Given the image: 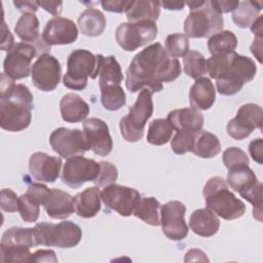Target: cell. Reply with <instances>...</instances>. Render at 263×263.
Masks as SVG:
<instances>
[{"label": "cell", "instance_id": "cell-22", "mask_svg": "<svg viewBox=\"0 0 263 263\" xmlns=\"http://www.w3.org/2000/svg\"><path fill=\"white\" fill-rule=\"evenodd\" d=\"M168 121L173 124L175 130L199 132L203 126V115L194 108L176 109L168 113Z\"/></svg>", "mask_w": 263, "mask_h": 263}, {"label": "cell", "instance_id": "cell-23", "mask_svg": "<svg viewBox=\"0 0 263 263\" xmlns=\"http://www.w3.org/2000/svg\"><path fill=\"white\" fill-rule=\"evenodd\" d=\"M189 226L195 234L202 237H211L218 232L220 220L210 209H198L191 214Z\"/></svg>", "mask_w": 263, "mask_h": 263}, {"label": "cell", "instance_id": "cell-2", "mask_svg": "<svg viewBox=\"0 0 263 263\" xmlns=\"http://www.w3.org/2000/svg\"><path fill=\"white\" fill-rule=\"evenodd\" d=\"M206 72L211 78L216 79L219 93L233 96L242 88L245 83L254 79L257 67L251 58L231 51L209 58Z\"/></svg>", "mask_w": 263, "mask_h": 263}, {"label": "cell", "instance_id": "cell-25", "mask_svg": "<svg viewBox=\"0 0 263 263\" xmlns=\"http://www.w3.org/2000/svg\"><path fill=\"white\" fill-rule=\"evenodd\" d=\"M76 214L81 218H92L101 210V191L99 187H89L74 197Z\"/></svg>", "mask_w": 263, "mask_h": 263}, {"label": "cell", "instance_id": "cell-18", "mask_svg": "<svg viewBox=\"0 0 263 263\" xmlns=\"http://www.w3.org/2000/svg\"><path fill=\"white\" fill-rule=\"evenodd\" d=\"M41 37L48 46L71 44L78 37V29L73 21L54 16L46 23Z\"/></svg>", "mask_w": 263, "mask_h": 263}, {"label": "cell", "instance_id": "cell-28", "mask_svg": "<svg viewBox=\"0 0 263 263\" xmlns=\"http://www.w3.org/2000/svg\"><path fill=\"white\" fill-rule=\"evenodd\" d=\"M78 26L83 35L97 37L100 36L106 28V17L99 9L89 7L80 13Z\"/></svg>", "mask_w": 263, "mask_h": 263}, {"label": "cell", "instance_id": "cell-33", "mask_svg": "<svg viewBox=\"0 0 263 263\" xmlns=\"http://www.w3.org/2000/svg\"><path fill=\"white\" fill-rule=\"evenodd\" d=\"M14 33L16 36L27 43H35L39 40V21L34 13H23L17 20Z\"/></svg>", "mask_w": 263, "mask_h": 263}, {"label": "cell", "instance_id": "cell-17", "mask_svg": "<svg viewBox=\"0 0 263 263\" xmlns=\"http://www.w3.org/2000/svg\"><path fill=\"white\" fill-rule=\"evenodd\" d=\"M83 134L88 146L95 154L107 156L113 148V141L107 123L96 117L86 119L83 122Z\"/></svg>", "mask_w": 263, "mask_h": 263}, {"label": "cell", "instance_id": "cell-13", "mask_svg": "<svg viewBox=\"0 0 263 263\" xmlns=\"http://www.w3.org/2000/svg\"><path fill=\"white\" fill-rule=\"evenodd\" d=\"M141 197L136 189L118 184L106 186L101 191V199L106 208L117 212L122 217H128L134 213Z\"/></svg>", "mask_w": 263, "mask_h": 263}, {"label": "cell", "instance_id": "cell-29", "mask_svg": "<svg viewBox=\"0 0 263 263\" xmlns=\"http://www.w3.org/2000/svg\"><path fill=\"white\" fill-rule=\"evenodd\" d=\"M0 247L31 249L35 246L33 228L11 227L7 229L1 238Z\"/></svg>", "mask_w": 263, "mask_h": 263}, {"label": "cell", "instance_id": "cell-34", "mask_svg": "<svg viewBox=\"0 0 263 263\" xmlns=\"http://www.w3.org/2000/svg\"><path fill=\"white\" fill-rule=\"evenodd\" d=\"M262 2L260 1H242L236 9L233 10L232 20L239 28H248L260 15Z\"/></svg>", "mask_w": 263, "mask_h": 263}, {"label": "cell", "instance_id": "cell-12", "mask_svg": "<svg viewBox=\"0 0 263 263\" xmlns=\"http://www.w3.org/2000/svg\"><path fill=\"white\" fill-rule=\"evenodd\" d=\"M49 143L54 152L67 159L83 155L89 150L83 132L78 128L59 127L51 133Z\"/></svg>", "mask_w": 263, "mask_h": 263}, {"label": "cell", "instance_id": "cell-5", "mask_svg": "<svg viewBox=\"0 0 263 263\" xmlns=\"http://www.w3.org/2000/svg\"><path fill=\"white\" fill-rule=\"evenodd\" d=\"M101 54L95 55L86 49L73 50L67 61V71L64 75V85L70 89L83 90L87 78H97L100 71Z\"/></svg>", "mask_w": 263, "mask_h": 263}, {"label": "cell", "instance_id": "cell-46", "mask_svg": "<svg viewBox=\"0 0 263 263\" xmlns=\"http://www.w3.org/2000/svg\"><path fill=\"white\" fill-rule=\"evenodd\" d=\"M129 4H130V1H122V0L101 1V5L105 10L110 12H116V13H121L125 11Z\"/></svg>", "mask_w": 263, "mask_h": 263}, {"label": "cell", "instance_id": "cell-24", "mask_svg": "<svg viewBox=\"0 0 263 263\" xmlns=\"http://www.w3.org/2000/svg\"><path fill=\"white\" fill-rule=\"evenodd\" d=\"M60 111L64 121L75 123L87 117L89 114V106L78 95L69 92L61 99Z\"/></svg>", "mask_w": 263, "mask_h": 263}, {"label": "cell", "instance_id": "cell-51", "mask_svg": "<svg viewBox=\"0 0 263 263\" xmlns=\"http://www.w3.org/2000/svg\"><path fill=\"white\" fill-rule=\"evenodd\" d=\"M14 6L17 10L24 13H34L38 10V2L37 1H13Z\"/></svg>", "mask_w": 263, "mask_h": 263}, {"label": "cell", "instance_id": "cell-31", "mask_svg": "<svg viewBox=\"0 0 263 263\" xmlns=\"http://www.w3.org/2000/svg\"><path fill=\"white\" fill-rule=\"evenodd\" d=\"M99 76L100 88L111 84H120L122 82V71L119 63L114 55L104 57L103 54H101Z\"/></svg>", "mask_w": 263, "mask_h": 263}, {"label": "cell", "instance_id": "cell-3", "mask_svg": "<svg viewBox=\"0 0 263 263\" xmlns=\"http://www.w3.org/2000/svg\"><path fill=\"white\" fill-rule=\"evenodd\" d=\"M33 95L24 84H15L4 72L0 82V126L8 132L26 129L32 120Z\"/></svg>", "mask_w": 263, "mask_h": 263}, {"label": "cell", "instance_id": "cell-6", "mask_svg": "<svg viewBox=\"0 0 263 263\" xmlns=\"http://www.w3.org/2000/svg\"><path fill=\"white\" fill-rule=\"evenodd\" d=\"M33 233L35 246L58 247L61 249L76 247L82 238L81 228L71 221L58 224L37 223L33 228Z\"/></svg>", "mask_w": 263, "mask_h": 263}, {"label": "cell", "instance_id": "cell-35", "mask_svg": "<svg viewBox=\"0 0 263 263\" xmlns=\"http://www.w3.org/2000/svg\"><path fill=\"white\" fill-rule=\"evenodd\" d=\"M175 128L167 118H157L150 122L147 134V142L152 145H164L172 140Z\"/></svg>", "mask_w": 263, "mask_h": 263}, {"label": "cell", "instance_id": "cell-1", "mask_svg": "<svg viewBox=\"0 0 263 263\" xmlns=\"http://www.w3.org/2000/svg\"><path fill=\"white\" fill-rule=\"evenodd\" d=\"M182 72L178 59L171 58L159 43L138 52L126 70L125 86L130 92L148 88L152 93L162 90L163 82L176 80Z\"/></svg>", "mask_w": 263, "mask_h": 263}, {"label": "cell", "instance_id": "cell-52", "mask_svg": "<svg viewBox=\"0 0 263 263\" xmlns=\"http://www.w3.org/2000/svg\"><path fill=\"white\" fill-rule=\"evenodd\" d=\"M251 52L257 58L258 62L262 63V38L255 37L254 42L251 45Z\"/></svg>", "mask_w": 263, "mask_h": 263}, {"label": "cell", "instance_id": "cell-11", "mask_svg": "<svg viewBox=\"0 0 263 263\" xmlns=\"http://www.w3.org/2000/svg\"><path fill=\"white\" fill-rule=\"evenodd\" d=\"M99 173L100 162L78 155L67 159L63 167L61 180L71 188H79L85 182H93Z\"/></svg>", "mask_w": 263, "mask_h": 263}, {"label": "cell", "instance_id": "cell-27", "mask_svg": "<svg viewBox=\"0 0 263 263\" xmlns=\"http://www.w3.org/2000/svg\"><path fill=\"white\" fill-rule=\"evenodd\" d=\"M258 179L253 170L247 165H238L228 170L227 183L236 192L242 196L258 184Z\"/></svg>", "mask_w": 263, "mask_h": 263}, {"label": "cell", "instance_id": "cell-55", "mask_svg": "<svg viewBox=\"0 0 263 263\" xmlns=\"http://www.w3.org/2000/svg\"><path fill=\"white\" fill-rule=\"evenodd\" d=\"M205 1H188V2H185V4H187L190 8V10H193V9H197L199 7H201L203 4H204Z\"/></svg>", "mask_w": 263, "mask_h": 263}, {"label": "cell", "instance_id": "cell-10", "mask_svg": "<svg viewBox=\"0 0 263 263\" xmlns=\"http://www.w3.org/2000/svg\"><path fill=\"white\" fill-rule=\"evenodd\" d=\"M39 54L36 46L27 42L15 43L6 53L3 62L4 73L13 80L23 79L31 72V62Z\"/></svg>", "mask_w": 263, "mask_h": 263}, {"label": "cell", "instance_id": "cell-48", "mask_svg": "<svg viewBox=\"0 0 263 263\" xmlns=\"http://www.w3.org/2000/svg\"><path fill=\"white\" fill-rule=\"evenodd\" d=\"M31 262H58L55 253L52 250H38L31 256Z\"/></svg>", "mask_w": 263, "mask_h": 263}, {"label": "cell", "instance_id": "cell-7", "mask_svg": "<svg viewBox=\"0 0 263 263\" xmlns=\"http://www.w3.org/2000/svg\"><path fill=\"white\" fill-rule=\"evenodd\" d=\"M153 113L152 92L143 88L135 104L129 108L128 113L119 121V128L122 138L129 143L140 141L145 132V125Z\"/></svg>", "mask_w": 263, "mask_h": 263}, {"label": "cell", "instance_id": "cell-50", "mask_svg": "<svg viewBox=\"0 0 263 263\" xmlns=\"http://www.w3.org/2000/svg\"><path fill=\"white\" fill-rule=\"evenodd\" d=\"M14 39L9 29L6 27L5 22H2V37H1V50H9L14 45Z\"/></svg>", "mask_w": 263, "mask_h": 263}, {"label": "cell", "instance_id": "cell-49", "mask_svg": "<svg viewBox=\"0 0 263 263\" xmlns=\"http://www.w3.org/2000/svg\"><path fill=\"white\" fill-rule=\"evenodd\" d=\"M38 5L41 6L45 11L51 13L54 16H59L62 12L63 2L61 1H37Z\"/></svg>", "mask_w": 263, "mask_h": 263}, {"label": "cell", "instance_id": "cell-38", "mask_svg": "<svg viewBox=\"0 0 263 263\" xmlns=\"http://www.w3.org/2000/svg\"><path fill=\"white\" fill-rule=\"evenodd\" d=\"M183 66L185 73L193 79L200 78L206 73V61L197 50L188 51L183 58Z\"/></svg>", "mask_w": 263, "mask_h": 263}, {"label": "cell", "instance_id": "cell-4", "mask_svg": "<svg viewBox=\"0 0 263 263\" xmlns=\"http://www.w3.org/2000/svg\"><path fill=\"white\" fill-rule=\"evenodd\" d=\"M205 205L225 220H235L246 213L245 203L228 188L222 177L210 178L202 190Z\"/></svg>", "mask_w": 263, "mask_h": 263}, {"label": "cell", "instance_id": "cell-32", "mask_svg": "<svg viewBox=\"0 0 263 263\" xmlns=\"http://www.w3.org/2000/svg\"><path fill=\"white\" fill-rule=\"evenodd\" d=\"M160 202L155 197H141L133 213L134 216L151 226L160 225Z\"/></svg>", "mask_w": 263, "mask_h": 263}, {"label": "cell", "instance_id": "cell-42", "mask_svg": "<svg viewBox=\"0 0 263 263\" xmlns=\"http://www.w3.org/2000/svg\"><path fill=\"white\" fill-rule=\"evenodd\" d=\"M117 177L118 171L113 163L108 161H101L100 173L97 179L93 181V183L98 187H106L111 184H114V182L117 180Z\"/></svg>", "mask_w": 263, "mask_h": 263}, {"label": "cell", "instance_id": "cell-21", "mask_svg": "<svg viewBox=\"0 0 263 263\" xmlns=\"http://www.w3.org/2000/svg\"><path fill=\"white\" fill-rule=\"evenodd\" d=\"M216 89L213 82L206 77L195 80L189 90V102L196 110H209L215 103Z\"/></svg>", "mask_w": 263, "mask_h": 263}, {"label": "cell", "instance_id": "cell-16", "mask_svg": "<svg viewBox=\"0 0 263 263\" xmlns=\"http://www.w3.org/2000/svg\"><path fill=\"white\" fill-rule=\"evenodd\" d=\"M62 67L57 58L43 53L32 65L31 77L33 84L42 91H51L60 83Z\"/></svg>", "mask_w": 263, "mask_h": 263}, {"label": "cell", "instance_id": "cell-40", "mask_svg": "<svg viewBox=\"0 0 263 263\" xmlns=\"http://www.w3.org/2000/svg\"><path fill=\"white\" fill-rule=\"evenodd\" d=\"M198 132H185L177 130L173 140L171 141V147L174 153L183 155L187 152H191L194 141Z\"/></svg>", "mask_w": 263, "mask_h": 263}, {"label": "cell", "instance_id": "cell-44", "mask_svg": "<svg viewBox=\"0 0 263 263\" xmlns=\"http://www.w3.org/2000/svg\"><path fill=\"white\" fill-rule=\"evenodd\" d=\"M0 205L4 212H18V196L11 189L4 188L0 192Z\"/></svg>", "mask_w": 263, "mask_h": 263}, {"label": "cell", "instance_id": "cell-54", "mask_svg": "<svg viewBox=\"0 0 263 263\" xmlns=\"http://www.w3.org/2000/svg\"><path fill=\"white\" fill-rule=\"evenodd\" d=\"M160 6L168 10H182L185 6V2L183 1H162L160 2Z\"/></svg>", "mask_w": 263, "mask_h": 263}, {"label": "cell", "instance_id": "cell-53", "mask_svg": "<svg viewBox=\"0 0 263 263\" xmlns=\"http://www.w3.org/2000/svg\"><path fill=\"white\" fill-rule=\"evenodd\" d=\"M262 21H263V15H259L250 26L252 33L255 35V37L262 38V33H263V26H262Z\"/></svg>", "mask_w": 263, "mask_h": 263}, {"label": "cell", "instance_id": "cell-37", "mask_svg": "<svg viewBox=\"0 0 263 263\" xmlns=\"http://www.w3.org/2000/svg\"><path fill=\"white\" fill-rule=\"evenodd\" d=\"M101 102L105 109L109 111H117L126 103L125 92L120 84L104 86L101 88Z\"/></svg>", "mask_w": 263, "mask_h": 263}, {"label": "cell", "instance_id": "cell-14", "mask_svg": "<svg viewBox=\"0 0 263 263\" xmlns=\"http://www.w3.org/2000/svg\"><path fill=\"white\" fill-rule=\"evenodd\" d=\"M262 108L259 105L245 104L239 107L236 116L227 123V134L234 140L241 141L248 138L254 129L262 127Z\"/></svg>", "mask_w": 263, "mask_h": 263}, {"label": "cell", "instance_id": "cell-47", "mask_svg": "<svg viewBox=\"0 0 263 263\" xmlns=\"http://www.w3.org/2000/svg\"><path fill=\"white\" fill-rule=\"evenodd\" d=\"M249 152L256 162L259 164L263 163V141L261 138L253 140L250 143Z\"/></svg>", "mask_w": 263, "mask_h": 263}, {"label": "cell", "instance_id": "cell-36", "mask_svg": "<svg viewBox=\"0 0 263 263\" xmlns=\"http://www.w3.org/2000/svg\"><path fill=\"white\" fill-rule=\"evenodd\" d=\"M236 46L237 38L233 32L228 30H222L211 36L208 40V48L212 55L225 54L234 51Z\"/></svg>", "mask_w": 263, "mask_h": 263}, {"label": "cell", "instance_id": "cell-43", "mask_svg": "<svg viewBox=\"0 0 263 263\" xmlns=\"http://www.w3.org/2000/svg\"><path fill=\"white\" fill-rule=\"evenodd\" d=\"M223 163L228 170H230L238 165H249L250 159L247 153L240 148L230 147L223 152Z\"/></svg>", "mask_w": 263, "mask_h": 263}, {"label": "cell", "instance_id": "cell-45", "mask_svg": "<svg viewBox=\"0 0 263 263\" xmlns=\"http://www.w3.org/2000/svg\"><path fill=\"white\" fill-rule=\"evenodd\" d=\"M211 7L217 11L218 13L222 14L225 12L233 11L239 5V1H226V0H212L210 1Z\"/></svg>", "mask_w": 263, "mask_h": 263}, {"label": "cell", "instance_id": "cell-26", "mask_svg": "<svg viewBox=\"0 0 263 263\" xmlns=\"http://www.w3.org/2000/svg\"><path fill=\"white\" fill-rule=\"evenodd\" d=\"M129 23L156 22L160 14V2L153 0H132L125 10Z\"/></svg>", "mask_w": 263, "mask_h": 263}, {"label": "cell", "instance_id": "cell-19", "mask_svg": "<svg viewBox=\"0 0 263 263\" xmlns=\"http://www.w3.org/2000/svg\"><path fill=\"white\" fill-rule=\"evenodd\" d=\"M62 159L44 152H35L29 159V171L32 178L41 183H53L60 176Z\"/></svg>", "mask_w": 263, "mask_h": 263}, {"label": "cell", "instance_id": "cell-9", "mask_svg": "<svg viewBox=\"0 0 263 263\" xmlns=\"http://www.w3.org/2000/svg\"><path fill=\"white\" fill-rule=\"evenodd\" d=\"M157 32L158 29L154 22L121 23L115 31V38L122 49L134 51L153 41Z\"/></svg>", "mask_w": 263, "mask_h": 263}, {"label": "cell", "instance_id": "cell-39", "mask_svg": "<svg viewBox=\"0 0 263 263\" xmlns=\"http://www.w3.org/2000/svg\"><path fill=\"white\" fill-rule=\"evenodd\" d=\"M190 49L188 37L185 34H171L165 39V50L171 58L185 57Z\"/></svg>", "mask_w": 263, "mask_h": 263}, {"label": "cell", "instance_id": "cell-41", "mask_svg": "<svg viewBox=\"0 0 263 263\" xmlns=\"http://www.w3.org/2000/svg\"><path fill=\"white\" fill-rule=\"evenodd\" d=\"M40 203L30 197L27 193L18 197V213L25 222H36L40 213Z\"/></svg>", "mask_w": 263, "mask_h": 263}, {"label": "cell", "instance_id": "cell-20", "mask_svg": "<svg viewBox=\"0 0 263 263\" xmlns=\"http://www.w3.org/2000/svg\"><path fill=\"white\" fill-rule=\"evenodd\" d=\"M42 205L47 216L55 220L67 219L75 212L74 197L58 188L49 190Z\"/></svg>", "mask_w": 263, "mask_h": 263}, {"label": "cell", "instance_id": "cell-8", "mask_svg": "<svg viewBox=\"0 0 263 263\" xmlns=\"http://www.w3.org/2000/svg\"><path fill=\"white\" fill-rule=\"evenodd\" d=\"M223 26L222 14L211 7L210 1H205L201 7L190 10L184 22V32L190 38H205L222 31Z\"/></svg>", "mask_w": 263, "mask_h": 263}, {"label": "cell", "instance_id": "cell-15", "mask_svg": "<svg viewBox=\"0 0 263 263\" xmlns=\"http://www.w3.org/2000/svg\"><path fill=\"white\" fill-rule=\"evenodd\" d=\"M186 205L179 200H171L160 208V225L163 234L172 240H182L188 234L185 222Z\"/></svg>", "mask_w": 263, "mask_h": 263}, {"label": "cell", "instance_id": "cell-30", "mask_svg": "<svg viewBox=\"0 0 263 263\" xmlns=\"http://www.w3.org/2000/svg\"><path fill=\"white\" fill-rule=\"evenodd\" d=\"M221 151V143L218 137L206 130H199L196 135L191 152L200 158H212Z\"/></svg>", "mask_w": 263, "mask_h": 263}]
</instances>
